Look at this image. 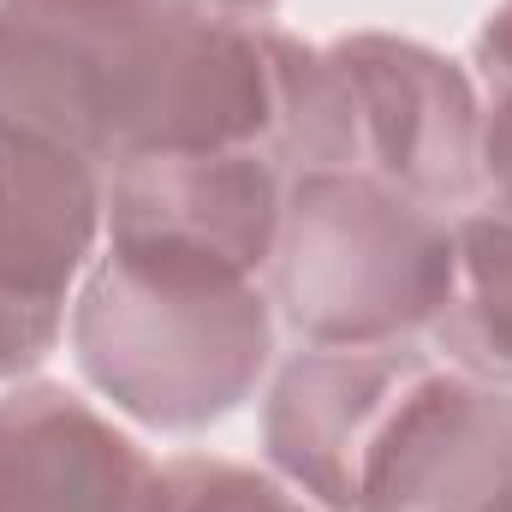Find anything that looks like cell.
<instances>
[{"label": "cell", "mask_w": 512, "mask_h": 512, "mask_svg": "<svg viewBox=\"0 0 512 512\" xmlns=\"http://www.w3.org/2000/svg\"><path fill=\"white\" fill-rule=\"evenodd\" d=\"M274 352V310L256 280L108 251L72 298V358L131 423L191 435L233 417Z\"/></svg>", "instance_id": "cell-3"}, {"label": "cell", "mask_w": 512, "mask_h": 512, "mask_svg": "<svg viewBox=\"0 0 512 512\" xmlns=\"http://www.w3.org/2000/svg\"><path fill=\"white\" fill-rule=\"evenodd\" d=\"M179 6H197V12H215V18H245V24L274 12V0H179Z\"/></svg>", "instance_id": "cell-15"}, {"label": "cell", "mask_w": 512, "mask_h": 512, "mask_svg": "<svg viewBox=\"0 0 512 512\" xmlns=\"http://www.w3.org/2000/svg\"><path fill=\"white\" fill-rule=\"evenodd\" d=\"M286 173L268 149L137 155L108 167V245L256 280L280 239Z\"/></svg>", "instance_id": "cell-6"}, {"label": "cell", "mask_w": 512, "mask_h": 512, "mask_svg": "<svg viewBox=\"0 0 512 512\" xmlns=\"http://www.w3.org/2000/svg\"><path fill=\"white\" fill-rule=\"evenodd\" d=\"M280 167L364 173L459 221L483 197V102L459 60L358 30L310 48L280 30Z\"/></svg>", "instance_id": "cell-2"}, {"label": "cell", "mask_w": 512, "mask_h": 512, "mask_svg": "<svg viewBox=\"0 0 512 512\" xmlns=\"http://www.w3.org/2000/svg\"><path fill=\"white\" fill-rule=\"evenodd\" d=\"M268 280L304 346H399L453 298V221L364 173H292Z\"/></svg>", "instance_id": "cell-4"}, {"label": "cell", "mask_w": 512, "mask_h": 512, "mask_svg": "<svg viewBox=\"0 0 512 512\" xmlns=\"http://www.w3.org/2000/svg\"><path fill=\"white\" fill-rule=\"evenodd\" d=\"M483 185H512V90L489 96L483 108Z\"/></svg>", "instance_id": "cell-14"}, {"label": "cell", "mask_w": 512, "mask_h": 512, "mask_svg": "<svg viewBox=\"0 0 512 512\" xmlns=\"http://www.w3.org/2000/svg\"><path fill=\"white\" fill-rule=\"evenodd\" d=\"M161 465L72 387L0 393V512H149Z\"/></svg>", "instance_id": "cell-8"}, {"label": "cell", "mask_w": 512, "mask_h": 512, "mask_svg": "<svg viewBox=\"0 0 512 512\" xmlns=\"http://www.w3.org/2000/svg\"><path fill=\"white\" fill-rule=\"evenodd\" d=\"M423 352L399 346H310L298 352L262 405V447L280 483H292L310 507L352 512L358 471L370 441L382 435L393 399L405 393Z\"/></svg>", "instance_id": "cell-7"}, {"label": "cell", "mask_w": 512, "mask_h": 512, "mask_svg": "<svg viewBox=\"0 0 512 512\" xmlns=\"http://www.w3.org/2000/svg\"><path fill=\"white\" fill-rule=\"evenodd\" d=\"M477 78H483V90L489 96H501L512 90V0H501L489 18H483V30H477Z\"/></svg>", "instance_id": "cell-13"}, {"label": "cell", "mask_w": 512, "mask_h": 512, "mask_svg": "<svg viewBox=\"0 0 512 512\" xmlns=\"http://www.w3.org/2000/svg\"><path fill=\"white\" fill-rule=\"evenodd\" d=\"M0 120L102 173L137 155H280V30L179 0H0Z\"/></svg>", "instance_id": "cell-1"}, {"label": "cell", "mask_w": 512, "mask_h": 512, "mask_svg": "<svg viewBox=\"0 0 512 512\" xmlns=\"http://www.w3.org/2000/svg\"><path fill=\"white\" fill-rule=\"evenodd\" d=\"M352 512H512V387L423 352L364 453Z\"/></svg>", "instance_id": "cell-5"}, {"label": "cell", "mask_w": 512, "mask_h": 512, "mask_svg": "<svg viewBox=\"0 0 512 512\" xmlns=\"http://www.w3.org/2000/svg\"><path fill=\"white\" fill-rule=\"evenodd\" d=\"M60 334H66V304H42V298L0 286V393L36 376L42 358L60 346Z\"/></svg>", "instance_id": "cell-12"}, {"label": "cell", "mask_w": 512, "mask_h": 512, "mask_svg": "<svg viewBox=\"0 0 512 512\" xmlns=\"http://www.w3.org/2000/svg\"><path fill=\"white\" fill-rule=\"evenodd\" d=\"M149 512H322V507H310L274 471H251V465H233V459L191 453V459L161 465Z\"/></svg>", "instance_id": "cell-11"}, {"label": "cell", "mask_w": 512, "mask_h": 512, "mask_svg": "<svg viewBox=\"0 0 512 512\" xmlns=\"http://www.w3.org/2000/svg\"><path fill=\"white\" fill-rule=\"evenodd\" d=\"M429 340L447 364L512 382V185H495L453 221V298Z\"/></svg>", "instance_id": "cell-10"}, {"label": "cell", "mask_w": 512, "mask_h": 512, "mask_svg": "<svg viewBox=\"0 0 512 512\" xmlns=\"http://www.w3.org/2000/svg\"><path fill=\"white\" fill-rule=\"evenodd\" d=\"M108 227V179L78 149L0 120V286L72 304Z\"/></svg>", "instance_id": "cell-9"}]
</instances>
